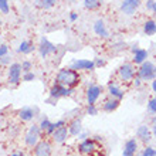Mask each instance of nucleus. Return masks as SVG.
Returning a JSON list of instances; mask_svg holds the SVG:
<instances>
[{
  "instance_id": "1",
  "label": "nucleus",
  "mask_w": 156,
  "mask_h": 156,
  "mask_svg": "<svg viewBox=\"0 0 156 156\" xmlns=\"http://www.w3.org/2000/svg\"><path fill=\"white\" fill-rule=\"evenodd\" d=\"M80 80L81 77L78 74V71L73 70V68H62L58 71L55 82L60 85L67 87V88H75L80 84Z\"/></svg>"
},
{
  "instance_id": "2",
  "label": "nucleus",
  "mask_w": 156,
  "mask_h": 156,
  "mask_svg": "<svg viewBox=\"0 0 156 156\" xmlns=\"http://www.w3.org/2000/svg\"><path fill=\"white\" fill-rule=\"evenodd\" d=\"M95 138L97 139H85L80 144L78 149L82 156H105L102 145L98 142V136Z\"/></svg>"
},
{
  "instance_id": "3",
  "label": "nucleus",
  "mask_w": 156,
  "mask_h": 156,
  "mask_svg": "<svg viewBox=\"0 0 156 156\" xmlns=\"http://www.w3.org/2000/svg\"><path fill=\"white\" fill-rule=\"evenodd\" d=\"M138 77L140 80H155L156 78V66L151 61H144L138 70Z\"/></svg>"
},
{
  "instance_id": "4",
  "label": "nucleus",
  "mask_w": 156,
  "mask_h": 156,
  "mask_svg": "<svg viewBox=\"0 0 156 156\" xmlns=\"http://www.w3.org/2000/svg\"><path fill=\"white\" fill-rule=\"evenodd\" d=\"M70 68H73V70H84V71H92L95 70V62L92 61V60H84V58H75V60H73L71 61V66Z\"/></svg>"
},
{
  "instance_id": "5",
  "label": "nucleus",
  "mask_w": 156,
  "mask_h": 156,
  "mask_svg": "<svg viewBox=\"0 0 156 156\" xmlns=\"http://www.w3.org/2000/svg\"><path fill=\"white\" fill-rule=\"evenodd\" d=\"M140 3H142V0H122L121 12L123 14H126V16H132V14H135V12L138 10Z\"/></svg>"
},
{
  "instance_id": "6",
  "label": "nucleus",
  "mask_w": 156,
  "mask_h": 156,
  "mask_svg": "<svg viewBox=\"0 0 156 156\" xmlns=\"http://www.w3.org/2000/svg\"><path fill=\"white\" fill-rule=\"evenodd\" d=\"M73 90L74 88H67L64 85H60L55 82V85L51 87V90H50V97L51 98H61V97H70L73 94Z\"/></svg>"
},
{
  "instance_id": "7",
  "label": "nucleus",
  "mask_w": 156,
  "mask_h": 156,
  "mask_svg": "<svg viewBox=\"0 0 156 156\" xmlns=\"http://www.w3.org/2000/svg\"><path fill=\"white\" fill-rule=\"evenodd\" d=\"M38 138H40V126L38 125H33L30 126V129L26 133V145L27 146H36L38 142Z\"/></svg>"
},
{
  "instance_id": "8",
  "label": "nucleus",
  "mask_w": 156,
  "mask_h": 156,
  "mask_svg": "<svg viewBox=\"0 0 156 156\" xmlns=\"http://www.w3.org/2000/svg\"><path fill=\"white\" fill-rule=\"evenodd\" d=\"M21 71H23L21 70V64H19V62L12 64L10 68H9V82L13 84V85H17L21 80Z\"/></svg>"
},
{
  "instance_id": "9",
  "label": "nucleus",
  "mask_w": 156,
  "mask_h": 156,
  "mask_svg": "<svg viewBox=\"0 0 156 156\" xmlns=\"http://www.w3.org/2000/svg\"><path fill=\"white\" fill-rule=\"evenodd\" d=\"M118 74L122 81H132V80H133V75H135V68H133L132 64L125 62V64H122V66L119 67Z\"/></svg>"
},
{
  "instance_id": "10",
  "label": "nucleus",
  "mask_w": 156,
  "mask_h": 156,
  "mask_svg": "<svg viewBox=\"0 0 156 156\" xmlns=\"http://www.w3.org/2000/svg\"><path fill=\"white\" fill-rule=\"evenodd\" d=\"M55 50H57V47H55L53 43H50V41L47 40L45 37L41 38L40 45H38V51H40V55L43 58L47 57V55H48V54H51V53H55Z\"/></svg>"
},
{
  "instance_id": "11",
  "label": "nucleus",
  "mask_w": 156,
  "mask_h": 156,
  "mask_svg": "<svg viewBox=\"0 0 156 156\" xmlns=\"http://www.w3.org/2000/svg\"><path fill=\"white\" fill-rule=\"evenodd\" d=\"M34 155L36 156H50L51 155V144L48 140H40L34 146Z\"/></svg>"
},
{
  "instance_id": "12",
  "label": "nucleus",
  "mask_w": 156,
  "mask_h": 156,
  "mask_svg": "<svg viewBox=\"0 0 156 156\" xmlns=\"http://www.w3.org/2000/svg\"><path fill=\"white\" fill-rule=\"evenodd\" d=\"M102 92V87L99 85H91L87 91V102L88 104H95L97 99L99 98V95Z\"/></svg>"
},
{
  "instance_id": "13",
  "label": "nucleus",
  "mask_w": 156,
  "mask_h": 156,
  "mask_svg": "<svg viewBox=\"0 0 156 156\" xmlns=\"http://www.w3.org/2000/svg\"><path fill=\"white\" fill-rule=\"evenodd\" d=\"M136 151H138V142H136L135 139H129V140H126V144H125L122 156H135Z\"/></svg>"
},
{
  "instance_id": "14",
  "label": "nucleus",
  "mask_w": 156,
  "mask_h": 156,
  "mask_svg": "<svg viewBox=\"0 0 156 156\" xmlns=\"http://www.w3.org/2000/svg\"><path fill=\"white\" fill-rule=\"evenodd\" d=\"M94 31L97 36H99V37H102V38L109 37V33H108L107 27H105V23L102 20H97L94 23Z\"/></svg>"
},
{
  "instance_id": "15",
  "label": "nucleus",
  "mask_w": 156,
  "mask_h": 156,
  "mask_svg": "<svg viewBox=\"0 0 156 156\" xmlns=\"http://www.w3.org/2000/svg\"><path fill=\"white\" fill-rule=\"evenodd\" d=\"M136 136H138L142 142H149L151 138H152V132H151V129H149L146 125H140V126L138 128V131H136Z\"/></svg>"
},
{
  "instance_id": "16",
  "label": "nucleus",
  "mask_w": 156,
  "mask_h": 156,
  "mask_svg": "<svg viewBox=\"0 0 156 156\" xmlns=\"http://www.w3.org/2000/svg\"><path fill=\"white\" fill-rule=\"evenodd\" d=\"M67 136H68V128H67L66 125L61 128H58V129H55V131L53 132V139L55 140V142H58V144L64 142V140L67 139Z\"/></svg>"
},
{
  "instance_id": "17",
  "label": "nucleus",
  "mask_w": 156,
  "mask_h": 156,
  "mask_svg": "<svg viewBox=\"0 0 156 156\" xmlns=\"http://www.w3.org/2000/svg\"><path fill=\"white\" fill-rule=\"evenodd\" d=\"M82 131V126H81V119H74L73 122L70 123V126H68V133H71L73 136H80Z\"/></svg>"
},
{
  "instance_id": "18",
  "label": "nucleus",
  "mask_w": 156,
  "mask_h": 156,
  "mask_svg": "<svg viewBox=\"0 0 156 156\" xmlns=\"http://www.w3.org/2000/svg\"><path fill=\"white\" fill-rule=\"evenodd\" d=\"M135 55H133V62H135V64H142V62L144 61H146V58H148V51H146V50H144V48H138L135 51Z\"/></svg>"
},
{
  "instance_id": "19",
  "label": "nucleus",
  "mask_w": 156,
  "mask_h": 156,
  "mask_svg": "<svg viewBox=\"0 0 156 156\" xmlns=\"http://www.w3.org/2000/svg\"><path fill=\"white\" fill-rule=\"evenodd\" d=\"M19 116H20L23 121H31L34 118V109L30 107H26V108H21L20 112H19Z\"/></svg>"
},
{
  "instance_id": "20",
  "label": "nucleus",
  "mask_w": 156,
  "mask_h": 156,
  "mask_svg": "<svg viewBox=\"0 0 156 156\" xmlns=\"http://www.w3.org/2000/svg\"><path fill=\"white\" fill-rule=\"evenodd\" d=\"M119 104H121V99H116V98L108 99V101H105V104H104V111L105 112L115 111L116 108L119 107Z\"/></svg>"
},
{
  "instance_id": "21",
  "label": "nucleus",
  "mask_w": 156,
  "mask_h": 156,
  "mask_svg": "<svg viewBox=\"0 0 156 156\" xmlns=\"http://www.w3.org/2000/svg\"><path fill=\"white\" fill-rule=\"evenodd\" d=\"M108 90H109V94H111L114 98H116V99L123 98V91L121 90L119 87H116L114 82H109V84H108Z\"/></svg>"
},
{
  "instance_id": "22",
  "label": "nucleus",
  "mask_w": 156,
  "mask_h": 156,
  "mask_svg": "<svg viewBox=\"0 0 156 156\" xmlns=\"http://www.w3.org/2000/svg\"><path fill=\"white\" fill-rule=\"evenodd\" d=\"M144 33L146 36H155L156 34V21L146 20L144 24Z\"/></svg>"
},
{
  "instance_id": "23",
  "label": "nucleus",
  "mask_w": 156,
  "mask_h": 156,
  "mask_svg": "<svg viewBox=\"0 0 156 156\" xmlns=\"http://www.w3.org/2000/svg\"><path fill=\"white\" fill-rule=\"evenodd\" d=\"M34 50V45H33V43L31 41H21V44L19 45V48H17V51L19 53H21V54H30L31 51Z\"/></svg>"
},
{
  "instance_id": "24",
  "label": "nucleus",
  "mask_w": 156,
  "mask_h": 156,
  "mask_svg": "<svg viewBox=\"0 0 156 156\" xmlns=\"http://www.w3.org/2000/svg\"><path fill=\"white\" fill-rule=\"evenodd\" d=\"M102 2L101 0H84V7L87 10H97L98 7H101Z\"/></svg>"
},
{
  "instance_id": "25",
  "label": "nucleus",
  "mask_w": 156,
  "mask_h": 156,
  "mask_svg": "<svg viewBox=\"0 0 156 156\" xmlns=\"http://www.w3.org/2000/svg\"><path fill=\"white\" fill-rule=\"evenodd\" d=\"M55 2L57 0H37V6L41 9H51L55 4Z\"/></svg>"
},
{
  "instance_id": "26",
  "label": "nucleus",
  "mask_w": 156,
  "mask_h": 156,
  "mask_svg": "<svg viewBox=\"0 0 156 156\" xmlns=\"http://www.w3.org/2000/svg\"><path fill=\"white\" fill-rule=\"evenodd\" d=\"M0 12L3 14H7L10 12V6H9V0H0Z\"/></svg>"
},
{
  "instance_id": "27",
  "label": "nucleus",
  "mask_w": 156,
  "mask_h": 156,
  "mask_svg": "<svg viewBox=\"0 0 156 156\" xmlns=\"http://www.w3.org/2000/svg\"><path fill=\"white\" fill-rule=\"evenodd\" d=\"M87 112H88V115H91V116L98 115V109H97V107H95L94 104H88V107H87Z\"/></svg>"
},
{
  "instance_id": "28",
  "label": "nucleus",
  "mask_w": 156,
  "mask_h": 156,
  "mask_svg": "<svg viewBox=\"0 0 156 156\" xmlns=\"http://www.w3.org/2000/svg\"><path fill=\"white\" fill-rule=\"evenodd\" d=\"M148 111L151 112V114H156V97L149 101V104H148Z\"/></svg>"
},
{
  "instance_id": "29",
  "label": "nucleus",
  "mask_w": 156,
  "mask_h": 156,
  "mask_svg": "<svg viewBox=\"0 0 156 156\" xmlns=\"http://www.w3.org/2000/svg\"><path fill=\"white\" fill-rule=\"evenodd\" d=\"M50 121L47 118H44V119H41V122H40V125H38V126H40V131H47V129H48V126H50Z\"/></svg>"
},
{
  "instance_id": "30",
  "label": "nucleus",
  "mask_w": 156,
  "mask_h": 156,
  "mask_svg": "<svg viewBox=\"0 0 156 156\" xmlns=\"http://www.w3.org/2000/svg\"><path fill=\"white\" fill-rule=\"evenodd\" d=\"M36 80V74L34 73H31V71H29V73H24V75H23V81H34Z\"/></svg>"
},
{
  "instance_id": "31",
  "label": "nucleus",
  "mask_w": 156,
  "mask_h": 156,
  "mask_svg": "<svg viewBox=\"0 0 156 156\" xmlns=\"http://www.w3.org/2000/svg\"><path fill=\"white\" fill-rule=\"evenodd\" d=\"M31 68H33L31 61H23L21 62V70H23V73H29Z\"/></svg>"
},
{
  "instance_id": "32",
  "label": "nucleus",
  "mask_w": 156,
  "mask_h": 156,
  "mask_svg": "<svg viewBox=\"0 0 156 156\" xmlns=\"http://www.w3.org/2000/svg\"><path fill=\"white\" fill-rule=\"evenodd\" d=\"M140 156H156V149H153V148L144 149V152H142Z\"/></svg>"
},
{
  "instance_id": "33",
  "label": "nucleus",
  "mask_w": 156,
  "mask_h": 156,
  "mask_svg": "<svg viewBox=\"0 0 156 156\" xmlns=\"http://www.w3.org/2000/svg\"><path fill=\"white\" fill-rule=\"evenodd\" d=\"M9 51V47L6 44H2L0 45V57H3V55H6Z\"/></svg>"
},
{
  "instance_id": "34",
  "label": "nucleus",
  "mask_w": 156,
  "mask_h": 156,
  "mask_svg": "<svg viewBox=\"0 0 156 156\" xmlns=\"http://www.w3.org/2000/svg\"><path fill=\"white\" fill-rule=\"evenodd\" d=\"M55 129H57V128H55V123H54V122H51V123H50V126H48V129H47V131H45V132H47L48 135H53V132L55 131Z\"/></svg>"
},
{
  "instance_id": "35",
  "label": "nucleus",
  "mask_w": 156,
  "mask_h": 156,
  "mask_svg": "<svg viewBox=\"0 0 156 156\" xmlns=\"http://www.w3.org/2000/svg\"><path fill=\"white\" fill-rule=\"evenodd\" d=\"M153 7H155V2L153 0H146V9L153 12Z\"/></svg>"
},
{
  "instance_id": "36",
  "label": "nucleus",
  "mask_w": 156,
  "mask_h": 156,
  "mask_svg": "<svg viewBox=\"0 0 156 156\" xmlns=\"http://www.w3.org/2000/svg\"><path fill=\"white\" fill-rule=\"evenodd\" d=\"M10 62V57H9L7 54L3 55V57H0V64H9Z\"/></svg>"
},
{
  "instance_id": "37",
  "label": "nucleus",
  "mask_w": 156,
  "mask_h": 156,
  "mask_svg": "<svg viewBox=\"0 0 156 156\" xmlns=\"http://www.w3.org/2000/svg\"><path fill=\"white\" fill-rule=\"evenodd\" d=\"M95 62V67H102V66H105V61L104 60H101V58H98L97 61H94Z\"/></svg>"
},
{
  "instance_id": "38",
  "label": "nucleus",
  "mask_w": 156,
  "mask_h": 156,
  "mask_svg": "<svg viewBox=\"0 0 156 156\" xmlns=\"http://www.w3.org/2000/svg\"><path fill=\"white\" fill-rule=\"evenodd\" d=\"M77 19H78V14H77L75 12H73V13L70 14V20H71V21H75Z\"/></svg>"
},
{
  "instance_id": "39",
  "label": "nucleus",
  "mask_w": 156,
  "mask_h": 156,
  "mask_svg": "<svg viewBox=\"0 0 156 156\" xmlns=\"http://www.w3.org/2000/svg\"><path fill=\"white\" fill-rule=\"evenodd\" d=\"M140 81H142V80H140L139 77L135 78V85H136V87H139V85H140Z\"/></svg>"
},
{
  "instance_id": "40",
  "label": "nucleus",
  "mask_w": 156,
  "mask_h": 156,
  "mask_svg": "<svg viewBox=\"0 0 156 156\" xmlns=\"http://www.w3.org/2000/svg\"><path fill=\"white\" fill-rule=\"evenodd\" d=\"M152 90H153V92H156V78L153 80V82H152Z\"/></svg>"
},
{
  "instance_id": "41",
  "label": "nucleus",
  "mask_w": 156,
  "mask_h": 156,
  "mask_svg": "<svg viewBox=\"0 0 156 156\" xmlns=\"http://www.w3.org/2000/svg\"><path fill=\"white\" fill-rule=\"evenodd\" d=\"M10 156H24V153H23V152H17V153H14V155H10Z\"/></svg>"
},
{
  "instance_id": "42",
  "label": "nucleus",
  "mask_w": 156,
  "mask_h": 156,
  "mask_svg": "<svg viewBox=\"0 0 156 156\" xmlns=\"http://www.w3.org/2000/svg\"><path fill=\"white\" fill-rule=\"evenodd\" d=\"M153 135L156 136V123H155V125H153Z\"/></svg>"
},
{
  "instance_id": "43",
  "label": "nucleus",
  "mask_w": 156,
  "mask_h": 156,
  "mask_svg": "<svg viewBox=\"0 0 156 156\" xmlns=\"http://www.w3.org/2000/svg\"><path fill=\"white\" fill-rule=\"evenodd\" d=\"M153 12H155V14H156V2H155V7H153Z\"/></svg>"
},
{
  "instance_id": "44",
  "label": "nucleus",
  "mask_w": 156,
  "mask_h": 156,
  "mask_svg": "<svg viewBox=\"0 0 156 156\" xmlns=\"http://www.w3.org/2000/svg\"><path fill=\"white\" fill-rule=\"evenodd\" d=\"M153 123H156V116H155V118H153Z\"/></svg>"
},
{
  "instance_id": "45",
  "label": "nucleus",
  "mask_w": 156,
  "mask_h": 156,
  "mask_svg": "<svg viewBox=\"0 0 156 156\" xmlns=\"http://www.w3.org/2000/svg\"><path fill=\"white\" fill-rule=\"evenodd\" d=\"M0 24H2V19H0Z\"/></svg>"
}]
</instances>
